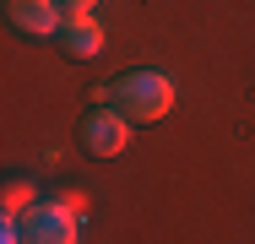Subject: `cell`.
Here are the masks:
<instances>
[{
	"mask_svg": "<svg viewBox=\"0 0 255 244\" xmlns=\"http://www.w3.org/2000/svg\"><path fill=\"white\" fill-rule=\"evenodd\" d=\"M103 93H109V103H114L120 114H130V120H163V114L174 109V76H163V71H130V76H120V82H109Z\"/></svg>",
	"mask_w": 255,
	"mask_h": 244,
	"instance_id": "1",
	"label": "cell"
},
{
	"mask_svg": "<svg viewBox=\"0 0 255 244\" xmlns=\"http://www.w3.org/2000/svg\"><path fill=\"white\" fill-rule=\"evenodd\" d=\"M76 239H82V206L71 195L33 201L22 212V244H76Z\"/></svg>",
	"mask_w": 255,
	"mask_h": 244,
	"instance_id": "2",
	"label": "cell"
},
{
	"mask_svg": "<svg viewBox=\"0 0 255 244\" xmlns=\"http://www.w3.org/2000/svg\"><path fill=\"white\" fill-rule=\"evenodd\" d=\"M82 146H87L93 157H120V152L130 146V114H120L114 103L93 109V114L82 120Z\"/></svg>",
	"mask_w": 255,
	"mask_h": 244,
	"instance_id": "3",
	"label": "cell"
},
{
	"mask_svg": "<svg viewBox=\"0 0 255 244\" xmlns=\"http://www.w3.org/2000/svg\"><path fill=\"white\" fill-rule=\"evenodd\" d=\"M5 16H11V27L27 33V38H54L71 11H65L60 0H5Z\"/></svg>",
	"mask_w": 255,
	"mask_h": 244,
	"instance_id": "4",
	"label": "cell"
},
{
	"mask_svg": "<svg viewBox=\"0 0 255 244\" xmlns=\"http://www.w3.org/2000/svg\"><path fill=\"white\" fill-rule=\"evenodd\" d=\"M60 49L71 54V60H93L103 49V27L93 22V11H71L65 16V27H60Z\"/></svg>",
	"mask_w": 255,
	"mask_h": 244,
	"instance_id": "5",
	"label": "cell"
},
{
	"mask_svg": "<svg viewBox=\"0 0 255 244\" xmlns=\"http://www.w3.org/2000/svg\"><path fill=\"white\" fill-rule=\"evenodd\" d=\"M27 206H33V185H27V179H11V185H5V206H0V212H5V217H22Z\"/></svg>",
	"mask_w": 255,
	"mask_h": 244,
	"instance_id": "6",
	"label": "cell"
},
{
	"mask_svg": "<svg viewBox=\"0 0 255 244\" xmlns=\"http://www.w3.org/2000/svg\"><path fill=\"white\" fill-rule=\"evenodd\" d=\"M60 5H65V11H93L98 0H60Z\"/></svg>",
	"mask_w": 255,
	"mask_h": 244,
	"instance_id": "7",
	"label": "cell"
}]
</instances>
